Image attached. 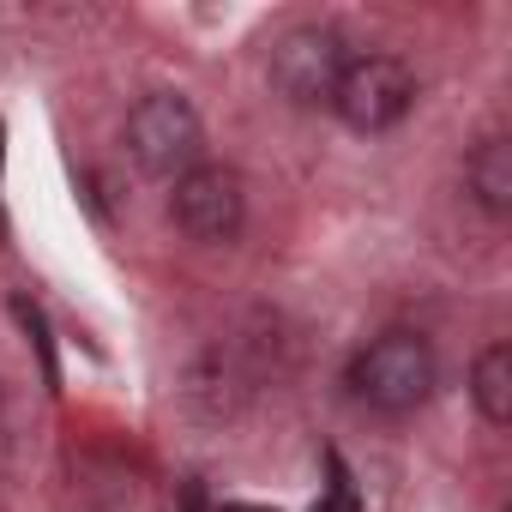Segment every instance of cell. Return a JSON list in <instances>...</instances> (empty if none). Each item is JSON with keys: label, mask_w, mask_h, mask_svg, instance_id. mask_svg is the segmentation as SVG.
<instances>
[{"label": "cell", "mask_w": 512, "mask_h": 512, "mask_svg": "<svg viewBox=\"0 0 512 512\" xmlns=\"http://www.w3.org/2000/svg\"><path fill=\"white\" fill-rule=\"evenodd\" d=\"M344 386H350L356 404H368V410H380V416H410V410H422V404L434 398V386H440V356H434V344H428L422 332H404V326H398V332L368 338V344L350 356Z\"/></svg>", "instance_id": "cell-1"}, {"label": "cell", "mask_w": 512, "mask_h": 512, "mask_svg": "<svg viewBox=\"0 0 512 512\" xmlns=\"http://www.w3.org/2000/svg\"><path fill=\"white\" fill-rule=\"evenodd\" d=\"M127 151H133V163L145 175L181 181L187 169L205 163V121L181 91H151L127 115Z\"/></svg>", "instance_id": "cell-2"}, {"label": "cell", "mask_w": 512, "mask_h": 512, "mask_svg": "<svg viewBox=\"0 0 512 512\" xmlns=\"http://www.w3.org/2000/svg\"><path fill=\"white\" fill-rule=\"evenodd\" d=\"M416 109V67L404 55H350L332 91V115L350 133H392L404 115Z\"/></svg>", "instance_id": "cell-3"}, {"label": "cell", "mask_w": 512, "mask_h": 512, "mask_svg": "<svg viewBox=\"0 0 512 512\" xmlns=\"http://www.w3.org/2000/svg\"><path fill=\"white\" fill-rule=\"evenodd\" d=\"M350 61V43L338 25H290L278 43H272V91L290 103V109H332V91H338V73Z\"/></svg>", "instance_id": "cell-4"}, {"label": "cell", "mask_w": 512, "mask_h": 512, "mask_svg": "<svg viewBox=\"0 0 512 512\" xmlns=\"http://www.w3.org/2000/svg\"><path fill=\"white\" fill-rule=\"evenodd\" d=\"M169 223L199 247H229L247 229V181L229 163H199L169 181Z\"/></svg>", "instance_id": "cell-5"}, {"label": "cell", "mask_w": 512, "mask_h": 512, "mask_svg": "<svg viewBox=\"0 0 512 512\" xmlns=\"http://www.w3.org/2000/svg\"><path fill=\"white\" fill-rule=\"evenodd\" d=\"M260 344H247V338H229V344H205L187 374H181V398L193 416L205 422H229L253 392H260Z\"/></svg>", "instance_id": "cell-6"}, {"label": "cell", "mask_w": 512, "mask_h": 512, "mask_svg": "<svg viewBox=\"0 0 512 512\" xmlns=\"http://www.w3.org/2000/svg\"><path fill=\"white\" fill-rule=\"evenodd\" d=\"M464 193L476 199L482 217H512V139L506 133H488L482 145H470L464 157Z\"/></svg>", "instance_id": "cell-7"}, {"label": "cell", "mask_w": 512, "mask_h": 512, "mask_svg": "<svg viewBox=\"0 0 512 512\" xmlns=\"http://www.w3.org/2000/svg\"><path fill=\"white\" fill-rule=\"evenodd\" d=\"M470 404H476V416L488 428L512 422V344H488L470 362Z\"/></svg>", "instance_id": "cell-8"}, {"label": "cell", "mask_w": 512, "mask_h": 512, "mask_svg": "<svg viewBox=\"0 0 512 512\" xmlns=\"http://www.w3.org/2000/svg\"><path fill=\"white\" fill-rule=\"evenodd\" d=\"M13 320H19V332H25V338H31V350H37L43 386H49V392H61V356H55V326H49V314H43L31 296H13Z\"/></svg>", "instance_id": "cell-9"}, {"label": "cell", "mask_w": 512, "mask_h": 512, "mask_svg": "<svg viewBox=\"0 0 512 512\" xmlns=\"http://www.w3.org/2000/svg\"><path fill=\"white\" fill-rule=\"evenodd\" d=\"M175 512H217V506H211V488H205V482L193 476V482L181 488V500H175Z\"/></svg>", "instance_id": "cell-10"}, {"label": "cell", "mask_w": 512, "mask_h": 512, "mask_svg": "<svg viewBox=\"0 0 512 512\" xmlns=\"http://www.w3.org/2000/svg\"><path fill=\"white\" fill-rule=\"evenodd\" d=\"M0 169H7V121H0Z\"/></svg>", "instance_id": "cell-11"}, {"label": "cell", "mask_w": 512, "mask_h": 512, "mask_svg": "<svg viewBox=\"0 0 512 512\" xmlns=\"http://www.w3.org/2000/svg\"><path fill=\"white\" fill-rule=\"evenodd\" d=\"M0 404H7V392H0Z\"/></svg>", "instance_id": "cell-12"}]
</instances>
